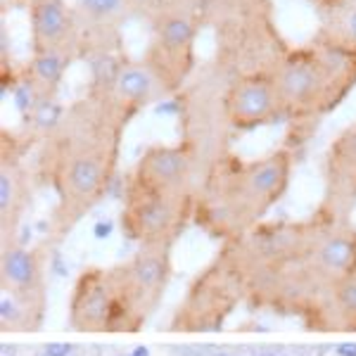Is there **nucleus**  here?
<instances>
[{"instance_id": "nucleus-1", "label": "nucleus", "mask_w": 356, "mask_h": 356, "mask_svg": "<svg viewBox=\"0 0 356 356\" xmlns=\"http://www.w3.org/2000/svg\"><path fill=\"white\" fill-rule=\"evenodd\" d=\"M124 124L100 102L69 107L60 126L48 134V178L57 195L53 228L65 233L105 197L114 181Z\"/></svg>"}, {"instance_id": "nucleus-2", "label": "nucleus", "mask_w": 356, "mask_h": 356, "mask_svg": "<svg viewBox=\"0 0 356 356\" xmlns=\"http://www.w3.org/2000/svg\"><path fill=\"white\" fill-rule=\"evenodd\" d=\"M292 154L275 150L252 162L231 159L216 164L204 191L195 197V216L211 233L233 238L245 235L280 202L290 186Z\"/></svg>"}, {"instance_id": "nucleus-3", "label": "nucleus", "mask_w": 356, "mask_h": 356, "mask_svg": "<svg viewBox=\"0 0 356 356\" xmlns=\"http://www.w3.org/2000/svg\"><path fill=\"white\" fill-rule=\"evenodd\" d=\"M67 323L76 332H138L117 268H86L74 280Z\"/></svg>"}, {"instance_id": "nucleus-4", "label": "nucleus", "mask_w": 356, "mask_h": 356, "mask_svg": "<svg viewBox=\"0 0 356 356\" xmlns=\"http://www.w3.org/2000/svg\"><path fill=\"white\" fill-rule=\"evenodd\" d=\"M197 17L181 0H162L152 10V41L145 62L171 95L188 79L195 60Z\"/></svg>"}, {"instance_id": "nucleus-5", "label": "nucleus", "mask_w": 356, "mask_h": 356, "mask_svg": "<svg viewBox=\"0 0 356 356\" xmlns=\"http://www.w3.org/2000/svg\"><path fill=\"white\" fill-rule=\"evenodd\" d=\"M245 288V275L231 257L211 264L188 288V295L171 318V330L211 332L221 330Z\"/></svg>"}, {"instance_id": "nucleus-6", "label": "nucleus", "mask_w": 356, "mask_h": 356, "mask_svg": "<svg viewBox=\"0 0 356 356\" xmlns=\"http://www.w3.org/2000/svg\"><path fill=\"white\" fill-rule=\"evenodd\" d=\"M195 214V195L145 191L126 183L122 228L138 245H169Z\"/></svg>"}, {"instance_id": "nucleus-7", "label": "nucleus", "mask_w": 356, "mask_h": 356, "mask_svg": "<svg viewBox=\"0 0 356 356\" xmlns=\"http://www.w3.org/2000/svg\"><path fill=\"white\" fill-rule=\"evenodd\" d=\"M271 74L283 119L321 117L337 107L330 81L312 45L280 57Z\"/></svg>"}, {"instance_id": "nucleus-8", "label": "nucleus", "mask_w": 356, "mask_h": 356, "mask_svg": "<svg viewBox=\"0 0 356 356\" xmlns=\"http://www.w3.org/2000/svg\"><path fill=\"white\" fill-rule=\"evenodd\" d=\"M171 247L169 245H140L124 266H117L122 288L136 314L140 328L157 312L164 290L171 278Z\"/></svg>"}, {"instance_id": "nucleus-9", "label": "nucleus", "mask_w": 356, "mask_h": 356, "mask_svg": "<svg viewBox=\"0 0 356 356\" xmlns=\"http://www.w3.org/2000/svg\"><path fill=\"white\" fill-rule=\"evenodd\" d=\"M164 86L145 60L119 62L114 74L102 86L93 88V100L100 102L117 122L126 126L134 114L152 105L157 97H164Z\"/></svg>"}, {"instance_id": "nucleus-10", "label": "nucleus", "mask_w": 356, "mask_h": 356, "mask_svg": "<svg viewBox=\"0 0 356 356\" xmlns=\"http://www.w3.org/2000/svg\"><path fill=\"white\" fill-rule=\"evenodd\" d=\"M223 117L238 131H252L283 119L271 72H252L235 79L223 97Z\"/></svg>"}, {"instance_id": "nucleus-11", "label": "nucleus", "mask_w": 356, "mask_h": 356, "mask_svg": "<svg viewBox=\"0 0 356 356\" xmlns=\"http://www.w3.org/2000/svg\"><path fill=\"white\" fill-rule=\"evenodd\" d=\"M193 169H195V147L191 143L176 145H152L143 152L129 176V186L145 188V191L171 193V195H193Z\"/></svg>"}, {"instance_id": "nucleus-12", "label": "nucleus", "mask_w": 356, "mask_h": 356, "mask_svg": "<svg viewBox=\"0 0 356 356\" xmlns=\"http://www.w3.org/2000/svg\"><path fill=\"white\" fill-rule=\"evenodd\" d=\"M29 26L33 53H67L76 57L81 24L67 0H31Z\"/></svg>"}, {"instance_id": "nucleus-13", "label": "nucleus", "mask_w": 356, "mask_h": 356, "mask_svg": "<svg viewBox=\"0 0 356 356\" xmlns=\"http://www.w3.org/2000/svg\"><path fill=\"white\" fill-rule=\"evenodd\" d=\"M307 268L314 278L330 285L342 275L356 273V231L352 228H332L318 233L304 257Z\"/></svg>"}, {"instance_id": "nucleus-14", "label": "nucleus", "mask_w": 356, "mask_h": 356, "mask_svg": "<svg viewBox=\"0 0 356 356\" xmlns=\"http://www.w3.org/2000/svg\"><path fill=\"white\" fill-rule=\"evenodd\" d=\"M29 197V178L24 166L19 162V154L15 150V143H3L0 152V233L3 243L13 238L22 214L26 209Z\"/></svg>"}, {"instance_id": "nucleus-15", "label": "nucleus", "mask_w": 356, "mask_h": 356, "mask_svg": "<svg viewBox=\"0 0 356 356\" xmlns=\"http://www.w3.org/2000/svg\"><path fill=\"white\" fill-rule=\"evenodd\" d=\"M325 178L332 204L356 200V124L347 126L325 152Z\"/></svg>"}, {"instance_id": "nucleus-16", "label": "nucleus", "mask_w": 356, "mask_h": 356, "mask_svg": "<svg viewBox=\"0 0 356 356\" xmlns=\"http://www.w3.org/2000/svg\"><path fill=\"white\" fill-rule=\"evenodd\" d=\"M0 288L22 295H45L43 261L36 250L19 243H3L0 254Z\"/></svg>"}, {"instance_id": "nucleus-17", "label": "nucleus", "mask_w": 356, "mask_h": 356, "mask_svg": "<svg viewBox=\"0 0 356 356\" xmlns=\"http://www.w3.org/2000/svg\"><path fill=\"white\" fill-rule=\"evenodd\" d=\"M45 316V295H22L0 288V328L10 332L38 330Z\"/></svg>"}, {"instance_id": "nucleus-18", "label": "nucleus", "mask_w": 356, "mask_h": 356, "mask_svg": "<svg viewBox=\"0 0 356 356\" xmlns=\"http://www.w3.org/2000/svg\"><path fill=\"white\" fill-rule=\"evenodd\" d=\"M131 10H134L131 0H76L74 3L79 24L95 31L97 36L112 33Z\"/></svg>"}, {"instance_id": "nucleus-19", "label": "nucleus", "mask_w": 356, "mask_h": 356, "mask_svg": "<svg viewBox=\"0 0 356 356\" xmlns=\"http://www.w3.org/2000/svg\"><path fill=\"white\" fill-rule=\"evenodd\" d=\"M72 60L74 57L67 53H33L24 79L43 97H55Z\"/></svg>"}, {"instance_id": "nucleus-20", "label": "nucleus", "mask_w": 356, "mask_h": 356, "mask_svg": "<svg viewBox=\"0 0 356 356\" xmlns=\"http://www.w3.org/2000/svg\"><path fill=\"white\" fill-rule=\"evenodd\" d=\"M318 38L356 50V0H349L325 15V24L321 29Z\"/></svg>"}, {"instance_id": "nucleus-21", "label": "nucleus", "mask_w": 356, "mask_h": 356, "mask_svg": "<svg viewBox=\"0 0 356 356\" xmlns=\"http://www.w3.org/2000/svg\"><path fill=\"white\" fill-rule=\"evenodd\" d=\"M328 292L337 321H340L344 328L356 330V273L332 280Z\"/></svg>"}, {"instance_id": "nucleus-22", "label": "nucleus", "mask_w": 356, "mask_h": 356, "mask_svg": "<svg viewBox=\"0 0 356 356\" xmlns=\"http://www.w3.org/2000/svg\"><path fill=\"white\" fill-rule=\"evenodd\" d=\"M312 3L318 5V10H321L323 15H328V13H332V10L340 8V5L349 3V0H312Z\"/></svg>"}, {"instance_id": "nucleus-23", "label": "nucleus", "mask_w": 356, "mask_h": 356, "mask_svg": "<svg viewBox=\"0 0 356 356\" xmlns=\"http://www.w3.org/2000/svg\"><path fill=\"white\" fill-rule=\"evenodd\" d=\"M69 344H50V347H45V354L48 356H67L69 354Z\"/></svg>"}, {"instance_id": "nucleus-24", "label": "nucleus", "mask_w": 356, "mask_h": 356, "mask_svg": "<svg viewBox=\"0 0 356 356\" xmlns=\"http://www.w3.org/2000/svg\"><path fill=\"white\" fill-rule=\"evenodd\" d=\"M110 233H112V223H97L95 226V238L97 240L110 238Z\"/></svg>"}, {"instance_id": "nucleus-25", "label": "nucleus", "mask_w": 356, "mask_h": 356, "mask_svg": "<svg viewBox=\"0 0 356 356\" xmlns=\"http://www.w3.org/2000/svg\"><path fill=\"white\" fill-rule=\"evenodd\" d=\"M340 354H347V356H356V344H352V347H349V344H344V347L340 349Z\"/></svg>"}, {"instance_id": "nucleus-26", "label": "nucleus", "mask_w": 356, "mask_h": 356, "mask_svg": "<svg viewBox=\"0 0 356 356\" xmlns=\"http://www.w3.org/2000/svg\"><path fill=\"white\" fill-rule=\"evenodd\" d=\"M134 356H147V349L145 347H138V352Z\"/></svg>"}, {"instance_id": "nucleus-27", "label": "nucleus", "mask_w": 356, "mask_h": 356, "mask_svg": "<svg viewBox=\"0 0 356 356\" xmlns=\"http://www.w3.org/2000/svg\"><path fill=\"white\" fill-rule=\"evenodd\" d=\"M214 356H223V354H214Z\"/></svg>"}, {"instance_id": "nucleus-28", "label": "nucleus", "mask_w": 356, "mask_h": 356, "mask_svg": "<svg viewBox=\"0 0 356 356\" xmlns=\"http://www.w3.org/2000/svg\"><path fill=\"white\" fill-rule=\"evenodd\" d=\"M264 356H268V354H264Z\"/></svg>"}]
</instances>
